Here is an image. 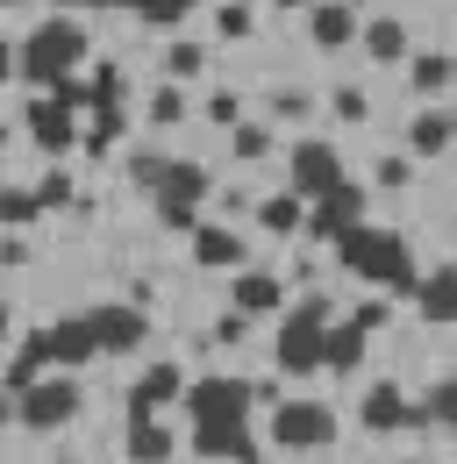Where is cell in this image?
Returning a JSON list of instances; mask_svg holds the SVG:
<instances>
[{
	"instance_id": "obj_45",
	"label": "cell",
	"mask_w": 457,
	"mask_h": 464,
	"mask_svg": "<svg viewBox=\"0 0 457 464\" xmlns=\"http://www.w3.org/2000/svg\"><path fill=\"white\" fill-rule=\"evenodd\" d=\"M350 7H357V0H350Z\"/></svg>"
},
{
	"instance_id": "obj_5",
	"label": "cell",
	"mask_w": 457,
	"mask_h": 464,
	"mask_svg": "<svg viewBox=\"0 0 457 464\" xmlns=\"http://www.w3.org/2000/svg\"><path fill=\"white\" fill-rule=\"evenodd\" d=\"M329 436H336V407H322V401L272 407V443H279V450H322Z\"/></svg>"
},
{
	"instance_id": "obj_30",
	"label": "cell",
	"mask_w": 457,
	"mask_h": 464,
	"mask_svg": "<svg viewBox=\"0 0 457 464\" xmlns=\"http://www.w3.org/2000/svg\"><path fill=\"white\" fill-rule=\"evenodd\" d=\"M114 108H122V72L101 64V72H93V115H114Z\"/></svg>"
},
{
	"instance_id": "obj_44",
	"label": "cell",
	"mask_w": 457,
	"mask_h": 464,
	"mask_svg": "<svg viewBox=\"0 0 457 464\" xmlns=\"http://www.w3.org/2000/svg\"><path fill=\"white\" fill-rule=\"evenodd\" d=\"M272 7H307V14H315V7H322V0H272Z\"/></svg>"
},
{
	"instance_id": "obj_26",
	"label": "cell",
	"mask_w": 457,
	"mask_h": 464,
	"mask_svg": "<svg viewBox=\"0 0 457 464\" xmlns=\"http://www.w3.org/2000/svg\"><path fill=\"white\" fill-rule=\"evenodd\" d=\"M451 72H457V58L422 51V58H414V86H422V93H443V86H451Z\"/></svg>"
},
{
	"instance_id": "obj_31",
	"label": "cell",
	"mask_w": 457,
	"mask_h": 464,
	"mask_svg": "<svg viewBox=\"0 0 457 464\" xmlns=\"http://www.w3.org/2000/svg\"><path fill=\"white\" fill-rule=\"evenodd\" d=\"M0 215H7V222H36V215H44V200H36V193H22V186H7V193H0Z\"/></svg>"
},
{
	"instance_id": "obj_42",
	"label": "cell",
	"mask_w": 457,
	"mask_h": 464,
	"mask_svg": "<svg viewBox=\"0 0 457 464\" xmlns=\"http://www.w3.org/2000/svg\"><path fill=\"white\" fill-rule=\"evenodd\" d=\"M236 336H243V307H236V314H222V322H215V343H236Z\"/></svg>"
},
{
	"instance_id": "obj_23",
	"label": "cell",
	"mask_w": 457,
	"mask_h": 464,
	"mask_svg": "<svg viewBox=\"0 0 457 464\" xmlns=\"http://www.w3.org/2000/svg\"><path fill=\"white\" fill-rule=\"evenodd\" d=\"M258 222L272 236H293V229H307V208H300V193H272V200H258Z\"/></svg>"
},
{
	"instance_id": "obj_37",
	"label": "cell",
	"mask_w": 457,
	"mask_h": 464,
	"mask_svg": "<svg viewBox=\"0 0 457 464\" xmlns=\"http://www.w3.org/2000/svg\"><path fill=\"white\" fill-rule=\"evenodd\" d=\"M36 200H44V208H64V200H72V179H64V172H51L44 186H36Z\"/></svg>"
},
{
	"instance_id": "obj_25",
	"label": "cell",
	"mask_w": 457,
	"mask_h": 464,
	"mask_svg": "<svg viewBox=\"0 0 457 464\" xmlns=\"http://www.w3.org/2000/svg\"><path fill=\"white\" fill-rule=\"evenodd\" d=\"M365 51H372L379 64L407 58V29H400V22H372V29H365Z\"/></svg>"
},
{
	"instance_id": "obj_7",
	"label": "cell",
	"mask_w": 457,
	"mask_h": 464,
	"mask_svg": "<svg viewBox=\"0 0 457 464\" xmlns=\"http://www.w3.org/2000/svg\"><path fill=\"white\" fill-rule=\"evenodd\" d=\"M336 186H343L336 143H293V158H286V193H300V200H322V193H336Z\"/></svg>"
},
{
	"instance_id": "obj_24",
	"label": "cell",
	"mask_w": 457,
	"mask_h": 464,
	"mask_svg": "<svg viewBox=\"0 0 457 464\" xmlns=\"http://www.w3.org/2000/svg\"><path fill=\"white\" fill-rule=\"evenodd\" d=\"M193 257H200L208 272H222V265H236V257H243V236H228V229H193Z\"/></svg>"
},
{
	"instance_id": "obj_27",
	"label": "cell",
	"mask_w": 457,
	"mask_h": 464,
	"mask_svg": "<svg viewBox=\"0 0 457 464\" xmlns=\"http://www.w3.org/2000/svg\"><path fill=\"white\" fill-rule=\"evenodd\" d=\"M136 14H143L151 29H179V22L193 14V0H136Z\"/></svg>"
},
{
	"instance_id": "obj_17",
	"label": "cell",
	"mask_w": 457,
	"mask_h": 464,
	"mask_svg": "<svg viewBox=\"0 0 457 464\" xmlns=\"http://www.w3.org/2000/svg\"><path fill=\"white\" fill-rule=\"evenodd\" d=\"M44 372H51V336H44V329H29L22 350H15V364H7V393H29Z\"/></svg>"
},
{
	"instance_id": "obj_35",
	"label": "cell",
	"mask_w": 457,
	"mask_h": 464,
	"mask_svg": "<svg viewBox=\"0 0 457 464\" xmlns=\"http://www.w3.org/2000/svg\"><path fill=\"white\" fill-rule=\"evenodd\" d=\"M336 115L343 121H365V115H372V101H365L357 86H336Z\"/></svg>"
},
{
	"instance_id": "obj_32",
	"label": "cell",
	"mask_w": 457,
	"mask_h": 464,
	"mask_svg": "<svg viewBox=\"0 0 457 464\" xmlns=\"http://www.w3.org/2000/svg\"><path fill=\"white\" fill-rule=\"evenodd\" d=\"M151 121H158V129H171V121H186V101H179V86H165V93L151 101Z\"/></svg>"
},
{
	"instance_id": "obj_41",
	"label": "cell",
	"mask_w": 457,
	"mask_h": 464,
	"mask_svg": "<svg viewBox=\"0 0 457 464\" xmlns=\"http://www.w3.org/2000/svg\"><path fill=\"white\" fill-rule=\"evenodd\" d=\"M350 322H357V329H379V322H386V300H365V307H357Z\"/></svg>"
},
{
	"instance_id": "obj_43",
	"label": "cell",
	"mask_w": 457,
	"mask_h": 464,
	"mask_svg": "<svg viewBox=\"0 0 457 464\" xmlns=\"http://www.w3.org/2000/svg\"><path fill=\"white\" fill-rule=\"evenodd\" d=\"M57 7H136V0H57Z\"/></svg>"
},
{
	"instance_id": "obj_38",
	"label": "cell",
	"mask_w": 457,
	"mask_h": 464,
	"mask_svg": "<svg viewBox=\"0 0 457 464\" xmlns=\"http://www.w3.org/2000/svg\"><path fill=\"white\" fill-rule=\"evenodd\" d=\"M208 115L222 121V129H236V121H243V101H236V93H215V101H208Z\"/></svg>"
},
{
	"instance_id": "obj_34",
	"label": "cell",
	"mask_w": 457,
	"mask_h": 464,
	"mask_svg": "<svg viewBox=\"0 0 457 464\" xmlns=\"http://www.w3.org/2000/svg\"><path fill=\"white\" fill-rule=\"evenodd\" d=\"M114 136H122V108H114V115H93V129H86V150H108Z\"/></svg>"
},
{
	"instance_id": "obj_18",
	"label": "cell",
	"mask_w": 457,
	"mask_h": 464,
	"mask_svg": "<svg viewBox=\"0 0 457 464\" xmlns=\"http://www.w3.org/2000/svg\"><path fill=\"white\" fill-rule=\"evenodd\" d=\"M307 36H315L322 51H343V44L357 36V14H350V0H322V7L307 14Z\"/></svg>"
},
{
	"instance_id": "obj_19",
	"label": "cell",
	"mask_w": 457,
	"mask_h": 464,
	"mask_svg": "<svg viewBox=\"0 0 457 464\" xmlns=\"http://www.w3.org/2000/svg\"><path fill=\"white\" fill-rule=\"evenodd\" d=\"M457 136V115H443V108H422V115L407 121V143H414V158H436V150H451Z\"/></svg>"
},
{
	"instance_id": "obj_12",
	"label": "cell",
	"mask_w": 457,
	"mask_h": 464,
	"mask_svg": "<svg viewBox=\"0 0 457 464\" xmlns=\"http://www.w3.org/2000/svg\"><path fill=\"white\" fill-rule=\"evenodd\" d=\"M186 401V379H179V364H151L136 386H129V421H158V407Z\"/></svg>"
},
{
	"instance_id": "obj_20",
	"label": "cell",
	"mask_w": 457,
	"mask_h": 464,
	"mask_svg": "<svg viewBox=\"0 0 457 464\" xmlns=\"http://www.w3.org/2000/svg\"><path fill=\"white\" fill-rule=\"evenodd\" d=\"M171 450H179V436L165 421H129V464H171Z\"/></svg>"
},
{
	"instance_id": "obj_6",
	"label": "cell",
	"mask_w": 457,
	"mask_h": 464,
	"mask_svg": "<svg viewBox=\"0 0 457 464\" xmlns=\"http://www.w3.org/2000/svg\"><path fill=\"white\" fill-rule=\"evenodd\" d=\"M250 401H258V386H250V379H228V372L186 386V414H193V421H243Z\"/></svg>"
},
{
	"instance_id": "obj_3",
	"label": "cell",
	"mask_w": 457,
	"mask_h": 464,
	"mask_svg": "<svg viewBox=\"0 0 457 464\" xmlns=\"http://www.w3.org/2000/svg\"><path fill=\"white\" fill-rule=\"evenodd\" d=\"M158 215H165L171 236H193L200 229V200L215 193V179H208V165H193V158H179V165H158Z\"/></svg>"
},
{
	"instance_id": "obj_21",
	"label": "cell",
	"mask_w": 457,
	"mask_h": 464,
	"mask_svg": "<svg viewBox=\"0 0 457 464\" xmlns=\"http://www.w3.org/2000/svg\"><path fill=\"white\" fill-rule=\"evenodd\" d=\"M365 336H372V329H357V322H329L322 364H329V372H357V364H365Z\"/></svg>"
},
{
	"instance_id": "obj_36",
	"label": "cell",
	"mask_w": 457,
	"mask_h": 464,
	"mask_svg": "<svg viewBox=\"0 0 457 464\" xmlns=\"http://www.w3.org/2000/svg\"><path fill=\"white\" fill-rule=\"evenodd\" d=\"M215 29H222L228 44H236V36H250V7H222V14H215Z\"/></svg>"
},
{
	"instance_id": "obj_33",
	"label": "cell",
	"mask_w": 457,
	"mask_h": 464,
	"mask_svg": "<svg viewBox=\"0 0 457 464\" xmlns=\"http://www.w3.org/2000/svg\"><path fill=\"white\" fill-rule=\"evenodd\" d=\"M171 79H193V72H200V64H208V58H200V44H171Z\"/></svg>"
},
{
	"instance_id": "obj_8",
	"label": "cell",
	"mask_w": 457,
	"mask_h": 464,
	"mask_svg": "<svg viewBox=\"0 0 457 464\" xmlns=\"http://www.w3.org/2000/svg\"><path fill=\"white\" fill-rule=\"evenodd\" d=\"M15 414H22V429H64L72 414H79V386L72 379H36L29 393H15Z\"/></svg>"
},
{
	"instance_id": "obj_28",
	"label": "cell",
	"mask_w": 457,
	"mask_h": 464,
	"mask_svg": "<svg viewBox=\"0 0 457 464\" xmlns=\"http://www.w3.org/2000/svg\"><path fill=\"white\" fill-rule=\"evenodd\" d=\"M228 150H236V158H265V150H272V129H258V121H236V129H228Z\"/></svg>"
},
{
	"instance_id": "obj_11",
	"label": "cell",
	"mask_w": 457,
	"mask_h": 464,
	"mask_svg": "<svg viewBox=\"0 0 457 464\" xmlns=\"http://www.w3.org/2000/svg\"><path fill=\"white\" fill-rule=\"evenodd\" d=\"M193 450L208 464H258V443L243 421H193Z\"/></svg>"
},
{
	"instance_id": "obj_4",
	"label": "cell",
	"mask_w": 457,
	"mask_h": 464,
	"mask_svg": "<svg viewBox=\"0 0 457 464\" xmlns=\"http://www.w3.org/2000/svg\"><path fill=\"white\" fill-rule=\"evenodd\" d=\"M329 322H336V307H329L322 293H307L279 329V350H272L279 372H315V364H322V343H329Z\"/></svg>"
},
{
	"instance_id": "obj_13",
	"label": "cell",
	"mask_w": 457,
	"mask_h": 464,
	"mask_svg": "<svg viewBox=\"0 0 457 464\" xmlns=\"http://www.w3.org/2000/svg\"><path fill=\"white\" fill-rule=\"evenodd\" d=\"M44 336H51V364H57V372L101 357V329H93V314H64V322H51Z\"/></svg>"
},
{
	"instance_id": "obj_1",
	"label": "cell",
	"mask_w": 457,
	"mask_h": 464,
	"mask_svg": "<svg viewBox=\"0 0 457 464\" xmlns=\"http://www.w3.org/2000/svg\"><path fill=\"white\" fill-rule=\"evenodd\" d=\"M336 257H343V272H357V279H372V286H386V293H414V286H422L414 250H407V236H400V229L357 222V229L336 236Z\"/></svg>"
},
{
	"instance_id": "obj_29",
	"label": "cell",
	"mask_w": 457,
	"mask_h": 464,
	"mask_svg": "<svg viewBox=\"0 0 457 464\" xmlns=\"http://www.w3.org/2000/svg\"><path fill=\"white\" fill-rule=\"evenodd\" d=\"M429 421H443V429H457V379H436V386H429Z\"/></svg>"
},
{
	"instance_id": "obj_40",
	"label": "cell",
	"mask_w": 457,
	"mask_h": 464,
	"mask_svg": "<svg viewBox=\"0 0 457 464\" xmlns=\"http://www.w3.org/2000/svg\"><path fill=\"white\" fill-rule=\"evenodd\" d=\"M379 186H394V193H400V186H407V158H379Z\"/></svg>"
},
{
	"instance_id": "obj_16",
	"label": "cell",
	"mask_w": 457,
	"mask_h": 464,
	"mask_svg": "<svg viewBox=\"0 0 457 464\" xmlns=\"http://www.w3.org/2000/svg\"><path fill=\"white\" fill-rule=\"evenodd\" d=\"M414 307H422V322H457V265H436L414 286Z\"/></svg>"
},
{
	"instance_id": "obj_14",
	"label": "cell",
	"mask_w": 457,
	"mask_h": 464,
	"mask_svg": "<svg viewBox=\"0 0 457 464\" xmlns=\"http://www.w3.org/2000/svg\"><path fill=\"white\" fill-rule=\"evenodd\" d=\"M29 136H36V150H44V158H64V150L79 143V129H72V108H64L57 93H44V101L29 108Z\"/></svg>"
},
{
	"instance_id": "obj_22",
	"label": "cell",
	"mask_w": 457,
	"mask_h": 464,
	"mask_svg": "<svg viewBox=\"0 0 457 464\" xmlns=\"http://www.w3.org/2000/svg\"><path fill=\"white\" fill-rule=\"evenodd\" d=\"M236 307H243V314H272V307H279L286 300V286L279 279H272V272H236Z\"/></svg>"
},
{
	"instance_id": "obj_10",
	"label": "cell",
	"mask_w": 457,
	"mask_h": 464,
	"mask_svg": "<svg viewBox=\"0 0 457 464\" xmlns=\"http://www.w3.org/2000/svg\"><path fill=\"white\" fill-rule=\"evenodd\" d=\"M357 414H365V429H379V436H386V429H422V421H429V407H414L394 379H379V386L365 393V407H357Z\"/></svg>"
},
{
	"instance_id": "obj_9",
	"label": "cell",
	"mask_w": 457,
	"mask_h": 464,
	"mask_svg": "<svg viewBox=\"0 0 457 464\" xmlns=\"http://www.w3.org/2000/svg\"><path fill=\"white\" fill-rule=\"evenodd\" d=\"M357 222H365V186H350V179H343L336 193H322V200H315V215H307V236L336 243V236H343V229H357Z\"/></svg>"
},
{
	"instance_id": "obj_2",
	"label": "cell",
	"mask_w": 457,
	"mask_h": 464,
	"mask_svg": "<svg viewBox=\"0 0 457 464\" xmlns=\"http://www.w3.org/2000/svg\"><path fill=\"white\" fill-rule=\"evenodd\" d=\"M15 58H22V79H29V86L57 93V86L86 64V29H79L72 14H57V22H44V29H29V36H22V51H15Z\"/></svg>"
},
{
	"instance_id": "obj_15",
	"label": "cell",
	"mask_w": 457,
	"mask_h": 464,
	"mask_svg": "<svg viewBox=\"0 0 457 464\" xmlns=\"http://www.w3.org/2000/svg\"><path fill=\"white\" fill-rule=\"evenodd\" d=\"M93 329H101V350H143L151 336V322H143V307H93Z\"/></svg>"
},
{
	"instance_id": "obj_39",
	"label": "cell",
	"mask_w": 457,
	"mask_h": 464,
	"mask_svg": "<svg viewBox=\"0 0 457 464\" xmlns=\"http://www.w3.org/2000/svg\"><path fill=\"white\" fill-rule=\"evenodd\" d=\"M272 115H279V121H300V115H307V93H272Z\"/></svg>"
}]
</instances>
